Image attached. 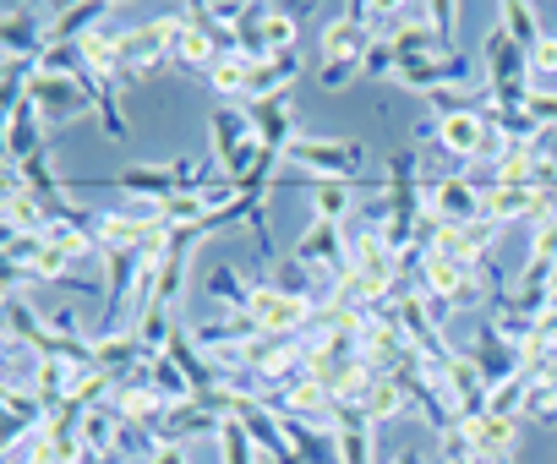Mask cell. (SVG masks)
Segmentation results:
<instances>
[{"label": "cell", "mask_w": 557, "mask_h": 464, "mask_svg": "<svg viewBox=\"0 0 557 464\" xmlns=\"http://www.w3.org/2000/svg\"><path fill=\"white\" fill-rule=\"evenodd\" d=\"M312 7H246L240 23H235V55H246L251 66L257 61H273V55H290L296 39H301V17Z\"/></svg>", "instance_id": "1"}, {"label": "cell", "mask_w": 557, "mask_h": 464, "mask_svg": "<svg viewBox=\"0 0 557 464\" xmlns=\"http://www.w3.org/2000/svg\"><path fill=\"white\" fill-rule=\"evenodd\" d=\"M181 28H186L181 12L148 17V23L126 28V45H121V83H115V88H132V83H148L153 72H170V50H175Z\"/></svg>", "instance_id": "2"}, {"label": "cell", "mask_w": 557, "mask_h": 464, "mask_svg": "<svg viewBox=\"0 0 557 464\" xmlns=\"http://www.w3.org/2000/svg\"><path fill=\"white\" fill-rule=\"evenodd\" d=\"M262 142H257V126H251V110L246 104H219L213 121H208V159L219 164L224 180H240L251 164H257Z\"/></svg>", "instance_id": "3"}, {"label": "cell", "mask_w": 557, "mask_h": 464, "mask_svg": "<svg viewBox=\"0 0 557 464\" xmlns=\"http://www.w3.org/2000/svg\"><path fill=\"white\" fill-rule=\"evenodd\" d=\"M285 164L312 180H356L367 164V142L356 137H296L285 148Z\"/></svg>", "instance_id": "4"}, {"label": "cell", "mask_w": 557, "mask_h": 464, "mask_svg": "<svg viewBox=\"0 0 557 464\" xmlns=\"http://www.w3.org/2000/svg\"><path fill=\"white\" fill-rule=\"evenodd\" d=\"M301 268H312L323 285H339L345 274H350V229L345 224H329V218H312L307 229H301V241H296V252H290Z\"/></svg>", "instance_id": "5"}, {"label": "cell", "mask_w": 557, "mask_h": 464, "mask_svg": "<svg viewBox=\"0 0 557 464\" xmlns=\"http://www.w3.org/2000/svg\"><path fill=\"white\" fill-rule=\"evenodd\" d=\"M361 361L372 366V372H399V366H410V361H421V350L410 344V334L399 328V312L394 306H377L367 323H361Z\"/></svg>", "instance_id": "6"}, {"label": "cell", "mask_w": 557, "mask_h": 464, "mask_svg": "<svg viewBox=\"0 0 557 464\" xmlns=\"http://www.w3.org/2000/svg\"><path fill=\"white\" fill-rule=\"evenodd\" d=\"M465 355L475 361V372L486 377V388H503L508 377H519V372H524L519 350L508 344V334L497 328V317H492V312H475V334H470Z\"/></svg>", "instance_id": "7"}, {"label": "cell", "mask_w": 557, "mask_h": 464, "mask_svg": "<svg viewBox=\"0 0 557 464\" xmlns=\"http://www.w3.org/2000/svg\"><path fill=\"white\" fill-rule=\"evenodd\" d=\"M426 213L437 224H481L486 218V186L470 175H432L426 180Z\"/></svg>", "instance_id": "8"}, {"label": "cell", "mask_w": 557, "mask_h": 464, "mask_svg": "<svg viewBox=\"0 0 557 464\" xmlns=\"http://www.w3.org/2000/svg\"><path fill=\"white\" fill-rule=\"evenodd\" d=\"M99 263H104V334H121V312H126V301H137L148 258H143V247H115Z\"/></svg>", "instance_id": "9"}, {"label": "cell", "mask_w": 557, "mask_h": 464, "mask_svg": "<svg viewBox=\"0 0 557 464\" xmlns=\"http://www.w3.org/2000/svg\"><path fill=\"white\" fill-rule=\"evenodd\" d=\"M388 306L399 312V328L410 334V344L421 350V361L432 366V377H443V372H448V361H454L459 350L448 344V334H443V323L432 317L426 296H405V301H388Z\"/></svg>", "instance_id": "10"}, {"label": "cell", "mask_w": 557, "mask_h": 464, "mask_svg": "<svg viewBox=\"0 0 557 464\" xmlns=\"http://www.w3.org/2000/svg\"><path fill=\"white\" fill-rule=\"evenodd\" d=\"M312 301H301V296H290V290H278L273 279H257L251 285V323H257V334H301L307 323H312Z\"/></svg>", "instance_id": "11"}, {"label": "cell", "mask_w": 557, "mask_h": 464, "mask_svg": "<svg viewBox=\"0 0 557 464\" xmlns=\"http://www.w3.org/2000/svg\"><path fill=\"white\" fill-rule=\"evenodd\" d=\"M492 186H535L557 197V153L546 142H519L492 164Z\"/></svg>", "instance_id": "12"}, {"label": "cell", "mask_w": 557, "mask_h": 464, "mask_svg": "<svg viewBox=\"0 0 557 464\" xmlns=\"http://www.w3.org/2000/svg\"><path fill=\"white\" fill-rule=\"evenodd\" d=\"M557 213V197L552 191H535V186H486V218L497 229L508 224H546Z\"/></svg>", "instance_id": "13"}, {"label": "cell", "mask_w": 557, "mask_h": 464, "mask_svg": "<svg viewBox=\"0 0 557 464\" xmlns=\"http://www.w3.org/2000/svg\"><path fill=\"white\" fill-rule=\"evenodd\" d=\"M475 77V66L459 55V50H432V55H416L399 66V83L410 93H437V88H465Z\"/></svg>", "instance_id": "14"}, {"label": "cell", "mask_w": 557, "mask_h": 464, "mask_svg": "<svg viewBox=\"0 0 557 464\" xmlns=\"http://www.w3.org/2000/svg\"><path fill=\"white\" fill-rule=\"evenodd\" d=\"M28 99H34V110H39L45 121H77V115L94 110L88 88H83L77 77H61V72H39L34 88H28Z\"/></svg>", "instance_id": "15"}, {"label": "cell", "mask_w": 557, "mask_h": 464, "mask_svg": "<svg viewBox=\"0 0 557 464\" xmlns=\"http://www.w3.org/2000/svg\"><path fill=\"white\" fill-rule=\"evenodd\" d=\"M443 388H448V399H454V415H459V421H481V415L492 410V388H486V377L475 372V361H470L465 350L448 361Z\"/></svg>", "instance_id": "16"}, {"label": "cell", "mask_w": 557, "mask_h": 464, "mask_svg": "<svg viewBox=\"0 0 557 464\" xmlns=\"http://www.w3.org/2000/svg\"><path fill=\"white\" fill-rule=\"evenodd\" d=\"M45 50H50V23H39V12H28V7H7V12H0V55L45 61Z\"/></svg>", "instance_id": "17"}, {"label": "cell", "mask_w": 557, "mask_h": 464, "mask_svg": "<svg viewBox=\"0 0 557 464\" xmlns=\"http://www.w3.org/2000/svg\"><path fill=\"white\" fill-rule=\"evenodd\" d=\"M153 229H159V213H153V208H143V213L104 208V213H94V236H99L104 252H115V247H143Z\"/></svg>", "instance_id": "18"}, {"label": "cell", "mask_w": 557, "mask_h": 464, "mask_svg": "<svg viewBox=\"0 0 557 464\" xmlns=\"http://www.w3.org/2000/svg\"><path fill=\"white\" fill-rule=\"evenodd\" d=\"M251 126H257V142L268 153H285L301 131H296V110H290V93H278V99H251Z\"/></svg>", "instance_id": "19"}, {"label": "cell", "mask_w": 557, "mask_h": 464, "mask_svg": "<svg viewBox=\"0 0 557 464\" xmlns=\"http://www.w3.org/2000/svg\"><path fill=\"white\" fill-rule=\"evenodd\" d=\"M45 126H50V121L34 110V99H23L17 110H7V164H28V159L50 153Z\"/></svg>", "instance_id": "20"}, {"label": "cell", "mask_w": 557, "mask_h": 464, "mask_svg": "<svg viewBox=\"0 0 557 464\" xmlns=\"http://www.w3.org/2000/svg\"><path fill=\"white\" fill-rule=\"evenodd\" d=\"M224 431V415H213L208 404H170V415L153 426V442H197V437H219Z\"/></svg>", "instance_id": "21"}, {"label": "cell", "mask_w": 557, "mask_h": 464, "mask_svg": "<svg viewBox=\"0 0 557 464\" xmlns=\"http://www.w3.org/2000/svg\"><path fill=\"white\" fill-rule=\"evenodd\" d=\"M465 437H470V448L481 453V459H492V464H508L513 453H519V415H481V421H465Z\"/></svg>", "instance_id": "22"}, {"label": "cell", "mask_w": 557, "mask_h": 464, "mask_svg": "<svg viewBox=\"0 0 557 464\" xmlns=\"http://www.w3.org/2000/svg\"><path fill=\"white\" fill-rule=\"evenodd\" d=\"M110 0H72V7H61L55 17H50V50L55 45H83L94 28H104L110 23Z\"/></svg>", "instance_id": "23"}, {"label": "cell", "mask_w": 557, "mask_h": 464, "mask_svg": "<svg viewBox=\"0 0 557 464\" xmlns=\"http://www.w3.org/2000/svg\"><path fill=\"white\" fill-rule=\"evenodd\" d=\"M50 218L34 202V191L17 180V170H7V218H0V236H45Z\"/></svg>", "instance_id": "24"}, {"label": "cell", "mask_w": 557, "mask_h": 464, "mask_svg": "<svg viewBox=\"0 0 557 464\" xmlns=\"http://www.w3.org/2000/svg\"><path fill=\"white\" fill-rule=\"evenodd\" d=\"M367 50H372V34H367L361 23H350L345 12L323 28V61H329V66H361Z\"/></svg>", "instance_id": "25"}, {"label": "cell", "mask_w": 557, "mask_h": 464, "mask_svg": "<svg viewBox=\"0 0 557 464\" xmlns=\"http://www.w3.org/2000/svg\"><path fill=\"white\" fill-rule=\"evenodd\" d=\"M148 355H143V344H137V334H99L94 339V366L104 372V377H126V372H137Z\"/></svg>", "instance_id": "26"}, {"label": "cell", "mask_w": 557, "mask_h": 464, "mask_svg": "<svg viewBox=\"0 0 557 464\" xmlns=\"http://www.w3.org/2000/svg\"><path fill=\"white\" fill-rule=\"evenodd\" d=\"M296 77H301V55H296V50H290V55H273V61H257V66H251V99L290 93ZM251 99H246V104H251Z\"/></svg>", "instance_id": "27"}, {"label": "cell", "mask_w": 557, "mask_h": 464, "mask_svg": "<svg viewBox=\"0 0 557 464\" xmlns=\"http://www.w3.org/2000/svg\"><path fill=\"white\" fill-rule=\"evenodd\" d=\"M361 208L356 197V180H312V218H329V224H350Z\"/></svg>", "instance_id": "28"}, {"label": "cell", "mask_w": 557, "mask_h": 464, "mask_svg": "<svg viewBox=\"0 0 557 464\" xmlns=\"http://www.w3.org/2000/svg\"><path fill=\"white\" fill-rule=\"evenodd\" d=\"M202 83H208L224 104H246V99H251V61H246V55H219Z\"/></svg>", "instance_id": "29"}, {"label": "cell", "mask_w": 557, "mask_h": 464, "mask_svg": "<svg viewBox=\"0 0 557 464\" xmlns=\"http://www.w3.org/2000/svg\"><path fill=\"white\" fill-rule=\"evenodd\" d=\"M219 55H224V50H219L208 34H197V28L186 23L181 39H175V50H170V66H175V72H197V77H208Z\"/></svg>", "instance_id": "30"}, {"label": "cell", "mask_w": 557, "mask_h": 464, "mask_svg": "<svg viewBox=\"0 0 557 464\" xmlns=\"http://www.w3.org/2000/svg\"><path fill=\"white\" fill-rule=\"evenodd\" d=\"M497 28H503V34H508V39H513L524 55H530V50L541 45V34H546L530 0H503V7H497Z\"/></svg>", "instance_id": "31"}, {"label": "cell", "mask_w": 557, "mask_h": 464, "mask_svg": "<svg viewBox=\"0 0 557 464\" xmlns=\"http://www.w3.org/2000/svg\"><path fill=\"white\" fill-rule=\"evenodd\" d=\"M208 296H213L230 317H246V312H251V285H246L240 268H230V263H219V268L208 274Z\"/></svg>", "instance_id": "32"}, {"label": "cell", "mask_w": 557, "mask_h": 464, "mask_svg": "<svg viewBox=\"0 0 557 464\" xmlns=\"http://www.w3.org/2000/svg\"><path fill=\"white\" fill-rule=\"evenodd\" d=\"M405 404H410V399H405L399 377H388V372H377V377H372V388L361 393V410L372 415V426H377V421H394Z\"/></svg>", "instance_id": "33"}, {"label": "cell", "mask_w": 557, "mask_h": 464, "mask_svg": "<svg viewBox=\"0 0 557 464\" xmlns=\"http://www.w3.org/2000/svg\"><path fill=\"white\" fill-rule=\"evenodd\" d=\"M45 241H50V247H61V252H66L72 263L104 258V247H99V236H94L88 224H50V229H45Z\"/></svg>", "instance_id": "34"}, {"label": "cell", "mask_w": 557, "mask_h": 464, "mask_svg": "<svg viewBox=\"0 0 557 464\" xmlns=\"http://www.w3.org/2000/svg\"><path fill=\"white\" fill-rule=\"evenodd\" d=\"M519 415H535V421L557 426V361L535 372V383H530V393H524V410H519Z\"/></svg>", "instance_id": "35"}, {"label": "cell", "mask_w": 557, "mask_h": 464, "mask_svg": "<svg viewBox=\"0 0 557 464\" xmlns=\"http://www.w3.org/2000/svg\"><path fill=\"white\" fill-rule=\"evenodd\" d=\"M148 372H153V383H159V393L170 399V404H191L197 393H191V383H186V372L170 361V355H153L148 361Z\"/></svg>", "instance_id": "36"}, {"label": "cell", "mask_w": 557, "mask_h": 464, "mask_svg": "<svg viewBox=\"0 0 557 464\" xmlns=\"http://www.w3.org/2000/svg\"><path fill=\"white\" fill-rule=\"evenodd\" d=\"M219 453H224V464H262V453H257V442H251V431H246L240 421H224Z\"/></svg>", "instance_id": "37"}, {"label": "cell", "mask_w": 557, "mask_h": 464, "mask_svg": "<svg viewBox=\"0 0 557 464\" xmlns=\"http://www.w3.org/2000/svg\"><path fill=\"white\" fill-rule=\"evenodd\" d=\"M530 88H557V34H541V45L530 50Z\"/></svg>", "instance_id": "38"}, {"label": "cell", "mask_w": 557, "mask_h": 464, "mask_svg": "<svg viewBox=\"0 0 557 464\" xmlns=\"http://www.w3.org/2000/svg\"><path fill=\"white\" fill-rule=\"evenodd\" d=\"M459 0H432V7H426V23H432V34H437V45L443 50H454V28H459Z\"/></svg>", "instance_id": "39"}, {"label": "cell", "mask_w": 557, "mask_h": 464, "mask_svg": "<svg viewBox=\"0 0 557 464\" xmlns=\"http://www.w3.org/2000/svg\"><path fill=\"white\" fill-rule=\"evenodd\" d=\"M361 72H367V77H399V55H394V45H388V39H372Z\"/></svg>", "instance_id": "40"}, {"label": "cell", "mask_w": 557, "mask_h": 464, "mask_svg": "<svg viewBox=\"0 0 557 464\" xmlns=\"http://www.w3.org/2000/svg\"><path fill=\"white\" fill-rule=\"evenodd\" d=\"M524 110L535 115V126H541L546 137L557 131V88H546V93H541V88H530V99H524Z\"/></svg>", "instance_id": "41"}, {"label": "cell", "mask_w": 557, "mask_h": 464, "mask_svg": "<svg viewBox=\"0 0 557 464\" xmlns=\"http://www.w3.org/2000/svg\"><path fill=\"white\" fill-rule=\"evenodd\" d=\"M45 323H50V334H55L61 344H77V339H83V323H77V312H72V306L45 312Z\"/></svg>", "instance_id": "42"}, {"label": "cell", "mask_w": 557, "mask_h": 464, "mask_svg": "<svg viewBox=\"0 0 557 464\" xmlns=\"http://www.w3.org/2000/svg\"><path fill=\"white\" fill-rule=\"evenodd\" d=\"M356 72H361V66H329V61H323V72H318V77H323V88H329V93H339V88H350V77H356Z\"/></svg>", "instance_id": "43"}, {"label": "cell", "mask_w": 557, "mask_h": 464, "mask_svg": "<svg viewBox=\"0 0 557 464\" xmlns=\"http://www.w3.org/2000/svg\"><path fill=\"white\" fill-rule=\"evenodd\" d=\"M148 464H186V448H181V442H159V448L148 453Z\"/></svg>", "instance_id": "44"}, {"label": "cell", "mask_w": 557, "mask_h": 464, "mask_svg": "<svg viewBox=\"0 0 557 464\" xmlns=\"http://www.w3.org/2000/svg\"><path fill=\"white\" fill-rule=\"evenodd\" d=\"M541 328H546V339H552V344H557V306H552V312H546V317H541Z\"/></svg>", "instance_id": "45"}, {"label": "cell", "mask_w": 557, "mask_h": 464, "mask_svg": "<svg viewBox=\"0 0 557 464\" xmlns=\"http://www.w3.org/2000/svg\"><path fill=\"white\" fill-rule=\"evenodd\" d=\"M394 464H426V459H421V448H405V453H399Z\"/></svg>", "instance_id": "46"}]
</instances>
